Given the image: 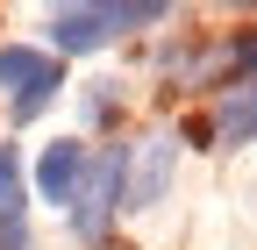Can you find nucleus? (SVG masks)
Masks as SVG:
<instances>
[{
	"label": "nucleus",
	"mask_w": 257,
	"mask_h": 250,
	"mask_svg": "<svg viewBox=\"0 0 257 250\" xmlns=\"http://www.w3.org/2000/svg\"><path fill=\"white\" fill-rule=\"evenodd\" d=\"M207 129H214V150L257 143V79H236V86H221V93H214Z\"/></svg>",
	"instance_id": "6"
},
{
	"label": "nucleus",
	"mask_w": 257,
	"mask_h": 250,
	"mask_svg": "<svg viewBox=\"0 0 257 250\" xmlns=\"http://www.w3.org/2000/svg\"><path fill=\"white\" fill-rule=\"evenodd\" d=\"M121 172H128V143L93 150V172H86V186H79V200L64 207V214H72V236H79V243H107L114 214H121Z\"/></svg>",
	"instance_id": "3"
},
{
	"label": "nucleus",
	"mask_w": 257,
	"mask_h": 250,
	"mask_svg": "<svg viewBox=\"0 0 257 250\" xmlns=\"http://www.w3.org/2000/svg\"><path fill=\"white\" fill-rule=\"evenodd\" d=\"M86 172H93V150L79 136H57V143H43V158H36V193L50 207H72L79 186H86Z\"/></svg>",
	"instance_id": "5"
},
{
	"label": "nucleus",
	"mask_w": 257,
	"mask_h": 250,
	"mask_svg": "<svg viewBox=\"0 0 257 250\" xmlns=\"http://www.w3.org/2000/svg\"><path fill=\"white\" fill-rule=\"evenodd\" d=\"M165 15H172L165 0H121V8H57V15H50V57L107 50L121 29H150V22H165Z\"/></svg>",
	"instance_id": "1"
},
{
	"label": "nucleus",
	"mask_w": 257,
	"mask_h": 250,
	"mask_svg": "<svg viewBox=\"0 0 257 250\" xmlns=\"http://www.w3.org/2000/svg\"><path fill=\"white\" fill-rule=\"evenodd\" d=\"M114 86H121V79H93V93H86V121H107V114H114V100H121Z\"/></svg>",
	"instance_id": "9"
},
{
	"label": "nucleus",
	"mask_w": 257,
	"mask_h": 250,
	"mask_svg": "<svg viewBox=\"0 0 257 250\" xmlns=\"http://www.w3.org/2000/svg\"><path fill=\"white\" fill-rule=\"evenodd\" d=\"M0 222H29V172L15 143H0Z\"/></svg>",
	"instance_id": "7"
},
{
	"label": "nucleus",
	"mask_w": 257,
	"mask_h": 250,
	"mask_svg": "<svg viewBox=\"0 0 257 250\" xmlns=\"http://www.w3.org/2000/svg\"><path fill=\"white\" fill-rule=\"evenodd\" d=\"M0 250H29V222H0Z\"/></svg>",
	"instance_id": "10"
},
{
	"label": "nucleus",
	"mask_w": 257,
	"mask_h": 250,
	"mask_svg": "<svg viewBox=\"0 0 257 250\" xmlns=\"http://www.w3.org/2000/svg\"><path fill=\"white\" fill-rule=\"evenodd\" d=\"M172 172H179V136L172 129H150L128 143V172H121V207L128 214H143L172 193Z\"/></svg>",
	"instance_id": "4"
},
{
	"label": "nucleus",
	"mask_w": 257,
	"mask_h": 250,
	"mask_svg": "<svg viewBox=\"0 0 257 250\" xmlns=\"http://www.w3.org/2000/svg\"><path fill=\"white\" fill-rule=\"evenodd\" d=\"M221 50H229V79H257V29H236Z\"/></svg>",
	"instance_id": "8"
},
{
	"label": "nucleus",
	"mask_w": 257,
	"mask_h": 250,
	"mask_svg": "<svg viewBox=\"0 0 257 250\" xmlns=\"http://www.w3.org/2000/svg\"><path fill=\"white\" fill-rule=\"evenodd\" d=\"M64 86V65L36 43H0V100H8V121H36Z\"/></svg>",
	"instance_id": "2"
}]
</instances>
